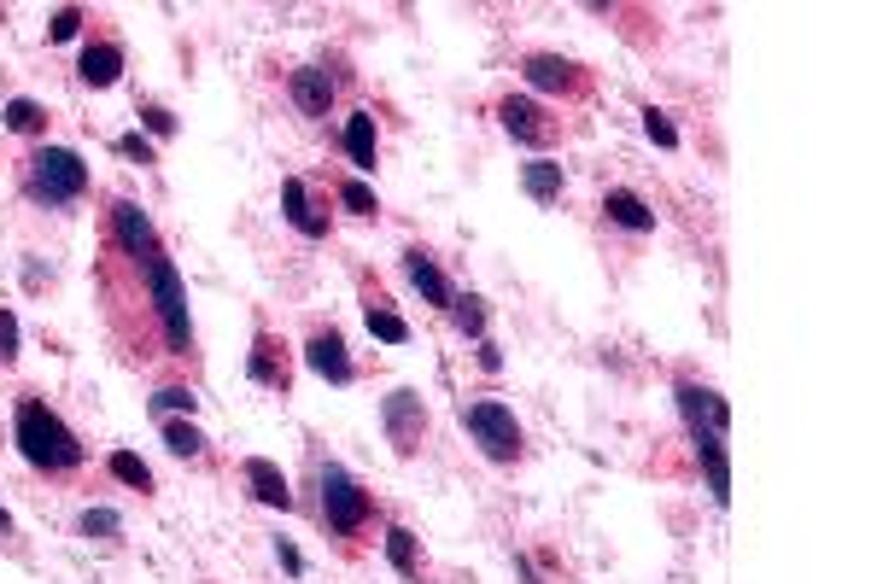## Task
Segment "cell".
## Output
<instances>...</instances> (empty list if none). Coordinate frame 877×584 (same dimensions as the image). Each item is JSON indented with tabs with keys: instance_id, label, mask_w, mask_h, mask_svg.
Here are the masks:
<instances>
[{
	"instance_id": "obj_1",
	"label": "cell",
	"mask_w": 877,
	"mask_h": 584,
	"mask_svg": "<svg viewBox=\"0 0 877 584\" xmlns=\"http://www.w3.org/2000/svg\"><path fill=\"white\" fill-rule=\"evenodd\" d=\"M12 444H19V456L47 479H65V474L82 468V439L36 398V392H24L19 409H12Z\"/></svg>"
},
{
	"instance_id": "obj_2",
	"label": "cell",
	"mask_w": 877,
	"mask_h": 584,
	"mask_svg": "<svg viewBox=\"0 0 877 584\" xmlns=\"http://www.w3.org/2000/svg\"><path fill=\"white\" fill-rule=\"evenodd\" d=\"M141 281H147V311H153V322H159L164 357H194L188 292H182V275H176V264H171V252L147 257V264H141Z\"/></svg>"
},
{
	"instance_id": "obj_3",
	"label": "cell",
	"mask_w": 877,
	"mask_h": 584,
	"mask_svg": "<svg viewBox=\"0 0 877 584\" xmlns=\"http://www.w3.org/2000/svg\"><path fill=\"white\" fill-rule=\"evenodd\" d=\"M24 187L30 199L47 205V211H65V205H77L89 194V164H82V152L71 147H36L24 164Z\"/></svg>"
},
{
	"instance_id": "obj_4",
	"label": "cell",
	"mask_w": 877,
	"mask_h": 584,
	"mask_svg": "<svg viewBox=\"0 0 877 584\" xmlns=\"http://www.w3.org/2000/svg\"><path fill=\"white\" fill-rule=\"evenodd\" d=\"M463 427H468V439L480 444V456L486 462H498V468H510V462H521V421H515V409L510 404H498V398H463Z\"/></svg>"
},
{
	"instance_id": "obj_5",
	"label": "cell",
	"mask_w": 877,
	"mask_h": 584,
	"mask_svg": "<svg viewBox=\"0 0 877 584\" xmlns=\"http://www.w3.org/2000/svg\"><path fill=\"white\" fill-rule=\"evenodd\" d=\"M369 514H375L369 491L340 468V462H328V468H323V521H328V532L351 544V538H358V532L369 526Z\"/></svg>"
},
{
	"instance_id": "obj_6",
	"label": "cell",
	"mask_w": 877,
	"mask_h": 584,
	"mask_svg": "<svg viewBox=\"0 0 877 584\" xmlns=\"http://www.w3.org/2000/svg\"><path fill=\"white\" fill-rule=\"evenodd\" d=\"M381 427H386V444H393L398 456H416L421 444H428V404H421L410 386L386 392L381 398Z\"/></svg>"
},
{
	"instance_id": "obj_7",
	"label": "cell",
	"mask_w": 877,
	"mask_h": 584,
	"mask_svg": "<svg viewBox=\"0 0 877 584\" xmlns=\"http://www.w3.org/2000/svg\"><path fill=\"white\" fill-rule=\"evenodd\" d=\"M112 257H124V264H147V257H159V234H153V217L141 211L135 199H112Z\"/></svg>"
},
{
	"instance_id": "obj_8",
	"label": "cell",
	"mask_w": 877,
	"mask_h": 584,
	"mask_svg": "<svg viewBox=\"0 0 877 584\" xmlns=\"http://www.w3.org/2000/svg\"><path fill=\"white\" fill-rule=\"evenodd\" d=\"M673 398H679V416H685L690 433H708V439L732 433V409H725L720 392H708L697 381H679V386H673Z\"/></svg>"
},
{
	"instance_id": "obj_9",
	"label": "cell",
	"mask_w": 877,
	"mask_h": 584,
	"mask_svg": "<svg viewBox=\"0 0 877 584\" xmlns=\"http://www.w3.org/2000/svg\"><path fill=\"white\" fill-rule=\"evenodd\" d=\"M498 124L515 135L521 147H550L556 135H562V124L538 106V100H527V94H510V100H498Z\"/></svg>"
},
{
	"instance_id": "obj_10",
	"label": "cell",
	"mask_w": 877,
	"mask_h": 584,
	"mask_svg": "<svg viewBox=\"0 0 877 584\" xmlns=\"http://www.w3.org/2000/svg\"><path fill=\"white\" fill-rule=\"evenodd\" d=\"M246 374L258 381L264 392H281L287 398V386H293V363H287V346L269 328H258V339H252V357H246Z\"/></svg>"
},
{
	"instance_id": "obj_11",
	"label": "cell",
	"mask_w": 877,
	"mask_h": 584,
	"mask_svg": "<svg viewBox=\"0 0 877 584\" xmlns=\"http://www.w3.org/2000/svg\"><path fill=\"white\" fill-rule=\"evenodd\" d=\"M521 77H527L538 94H585L580 65L562 59V54H527V59H521Z\"/></svg>"
},
{
	"instance_id": "obj_12",
	"label": "cell",
	"mask_w": 877,
	"mask_h": 584,
	"mask_svg": "<svg viewBox=\"0 0 877 584\" xmlns=\"http://www.w3.org/2000/svg\"><path fill=\"white\" fill-rule=\"evenodd\" d=\"M305 363H311V374H323L328 386H351V374H358V369H351V357H346V339L334 328L305 339Z\"/></svg>"
},
{
	"instance_id": "obj_13",
	"label": "cell",
	"mask_w": 877,
	"mask_h": 584,
	"mask_svg": "<svg viewBox=\"0 0 877 584\" xmlns=\"http://www.w3.org/2000/svg\"><path fill=\"white\" fill-rule=\"evenodd\" d=\"M281 217L293 222V234H305V240H328V217L311 205V194H305V182H299V176H287V182H281Z\"/></svg>"
},
{
	"instance_id": "obj_14",
	"label": "cell",
	"mask_w": 877,
	"mask_h": 584,
	"mask_svg": "<svg viewBox=\"0 0 877 584\" xmlns=\"http://www.w3.org/2000/svg\"><path fill=\"white\" fill-rule=\"evenodd\" d=\"M690 444H697V462H702V474H708V497L725 509V503H732V456H725V439L690 433Z\"/></svg>"
},
{
	"instance_id": "obj_15",
	"label": "cell",
	"mask_w": 877,
	"mask_h": 584,
	"mask_svg": "<svg viewBox=\"0 0 877 584\" xmlns=\"http://www.w3.org/2000/svg\"><path fill=\"white\" fill-rule=\"evenodd\" d=\"M241 474H246V491H252V497H258V503H264V509H281V514H287V509H293V486H287V474L276 468V462H264V456H252V462H246V468H241Z\"/></svg>"
},
{
	"instance_id": "obj_16",
	"label": "cell",
	"mask_w": 877,
	"mask_h": 584,
	"mask_svg": "<svg viewBox=\"0 0 877 584\" xmlns=\"http://www.w3.org/2000/svg\"><path fill=\"white\" fill-rule=\"evenodd\" d=\"M287 94H293V106L305 112V117H328V106H334V77L316 71V65H305V71L287 77Z\"/></svg>"
},
{
	"instance_id": "obj_17",
	"label": "cell",
	"mask_w": 877,
	"mask_h": 584,
	"mask_svg": "<svg viewBox=\"0 0 877 584\" xmlns=\"http://www.w3.org/2000/svg\"><path fill=\"white\" fill-rule=\"evenodd\" d=\"M404 275H410V287H416L428 304H438V311H451V299H457V292H451V281L438 275V264H433V257L421 252V246H410V252H404Z\"/></svg>"
},
{
	"instance_id": "obj_18",
	"label": "cell",
	"mask_w": 877,
	"mask_h": 584,
	"mask_svg": "<svg viewBox=\"0 0 877 584\" xmlns=\"http://www.w3.org/2000/svg\"><path fill=\"white\" fill-rule=\"evenodd\" d=\"M77 77L89 82V89H112L117 77H124V47L117 42H89L77 59Z\"/></svg>"
},
{
	"instance_id": "obj_19",
	"label": "cell",
	"mask_w": 877,
	"mask_h": 584,
	"mask_svg": "<svg viewBox=\"0 0 877 584\" xmlns=\"http://www.w3.org/2000/svg\"><path fill=\"white\" fill-rule=\"evenodd\" d=\"M346 159H351V170H375V159H381V135H375V112H351L346 117Z\"/></svg>"
},
{
	"instance_id": "obj_20",
	"label": "cell",
	"mask_w": 877,
	"mask_h": 584,
	"mask_svg": "<svg viewBox=\"0 0 877 584\" xmlns=\"http://www.w3.org/2000/svg\"><path fill=\"white\" fill-rule=\"evenodd\" d=\"M603 211H609V222L627 229V234H650L655 229V211L632 194V187H609V194H603Z\"/></svg>"
},
{
	"instance_id": "obj_21",
	"label": "cell",
	"mask_w": 877,
	"mask_h": 584,
	"mask_svg": "<svg viewBox=\"0 0 877 584\" xmlns=\"http://www.w3.org/2000/svg\"><path fill=\"white\" fill-rule=\"evenodd\" d=\"M521 187H527L533 205H556L568 194V176H562V164H556V159H533V164H521Z\"/></svg>"
},
{
	"instance_id": "obj_22",
	"label": "cell",
	"mask_w": 877,
	"mask_h": 584,
	"mask_svg": "<svg viewBox=\"0 0 877 584\" xmlns=\"http://www.w3.org/2000/svg\"><path fill=\"white\" fill-rule=\"evenodd\" d=\"M206 433H199V427L194 421H182V416H171V421H164V451H171V456H182V462H199V456H206Z\"/></svg>"
},
{
	"instance_id": "obj_23",
	"label": "cell",
	"mask_w": 877,
	"mask_h": 584,
	"mask_svg": "<svg viewBox=\"0 0 877 584\" xmlns=\"http://www.w3.org/2000/svg\"><path fill=\"white\" fill-rule=\"evenodd\" d=\"M363 322H369V334H375V339H386V346H404V339H410V322H404L398 311H386V299H369Z\"/></svg>"
},
{
	"instance_id": "obj_24",
	"label": "cell",
	"mask_w": 877,
	"mask_h": 584,
	"mask_svg": "<svg viewBox=\"0 0 877 584\" xmlns=\"http://www.w3.org/2000/svg\"><path fill=\"white\" fill-rule=\"evenodd\" d=\"M0 117H7V129L12 135H47V106H42V100H7V112H0Z\"/></svg>"
},
{
	"instance_id": "obj_25",
	"label": "cell",
	"mask_w": 877,
	"mask_h": 584,
	"mask_svg": "<svg viewBox=\"0 0 877 584\" xmlns=\"http://www.w3.org/2000/svg\"><path fill=\"white\" fill-rule=\"evenodd\" d=\"M386 561H393L404 579H416V573H421V556H416V532H410V526H393V532H386Z\"/></svg>"
},
{
	"instance_id": "obj_26",
	"label": "cell",
	"mask_w": 877,
	"mask_h": 584,
	"mask_svg": "<svg viewBox=\"0 0 877 584\" xmlns=\"http://www.w3.org/2000/svg\"><path fill=\"white\" fill-rule=\"evenodd\" d=\"M106 468H112V479H124L129 491H153V468H147V462L135 456V451H112Z\"/></svg>"
},
{
	"instance_id": "obj_27",
	"label": "cell",
	"mask_w": 877,
	"mask_h": 584,
	"mask_svg": "<svg viewBox=\"0 0 877 584\" xmlns=\"http://www.w3.org/2000/svg\"><path fill=\"white\" fill-rule=\"evenodd\" d=\"M451 322H457L463 339H486V304L468 292V299H451Z\"/></svg>"
},
{
	"instance_id": "obj_28",
	"label": "cell",
	"mask_w": 877,
	"mask_h": 584,
	"mask_svg": "<svg viewBox=\"0 0 877 584\" xmlns=\"http://www.w3.org/2000/svg\"><path fill=\"white\" fill-rule=\"evenodd\" d=\"M82 538H100V544H112L117 538V532H124V514H117V509H82Z\"/></svg>"
},
{
	"instance_id": "obj_29",
	"label": "cell",
	"mask_w": 877,
	"mask_h": 584,
	"mask_svg": "<svg viewBox=\"0 0 877 584\" xmlns=\"http://www.w3.org/2000/svg\"><path fill=\"white\" fill-rule=\"evenodd\" d=\"M334 194H340V205H346L351 217H375V211H381V205H375V187L358 182V176H346L340 187H334Z\"/></svg>"
},
{
	"instance_id": "obj_30",
	"label": "cell",
	"mask_w": 877,
	"mask_h": 584,
	"mask_svg": "<svg viewBox=\"0 0 877 584\" xmlns=\"http://www.w3.org/2000/svg\"><path fill=\"white\" fill-rule=\"evenodd\" d=\"M194 409H199V398L188 386H159L153 392V416H194Z\"/></svg>"
},
{
	"instance_id": "obj_31",
	"label": "cell",
	"mask_w": 877,
	"mask_h": 584,
	"mask_svg": "<svg viewBox=\"0 0 877 584\" xmlns=\"http://www.w3.org/2000/svg\"><path fill=\"white\" fill-rule=\"evenodd\" d=\"M644 135H650L655 147H667V152L679 147V129H673V117H667V112H655V106L644 112Z\"/></svg>"
},
{
	"instance_id": "obj_32",
	"label": "cell",
	"mask_w": 877,
	"mask_h": 584,
	"mask_svg": "<svg viewBox=\"0 0 877 584\" xmlns=\"http://www.w3.org/2000/svg\"><path fill=\"white\" fill-rule=\"evenodd\" d=\"M77 30H82V7H59L54 24H47V42H71Z\"/></svg>"
},
{
	"instance_id": "obj_33",
	"label": "cell",
	"mask_w": 877,
	"mask_h": 584,
	"mask_svg": "<svg viewBox=\"0 0 877 584\" xmlns=\"http://www.w3.org/2000/svg\"><path fill=\"white\" fill-rule=\"evenodd\" d=\"M12 357H19V316L0 311V369H7Z\"/></svg>"
},
{
	"instance_id": "obj_34",
	"label": "cell",
	"mask_w": 877,
	"mask_h": 584,
	"mask_svg": "<svg viewBox=\"0 0 877 584\" xmlns=\"http://www.w3.org/2000/svg\"><path fill=\"white\" fill-rule=\"evenodd\" d=\"M117 152L135 159V164H153V141H147V135H117Z\"/></svg>"
},
{
	"instance_id": "obj_35",
	"label": "cell",
	"mask_w": 877,
	"mask_h": 584,
	"mask_svg": "<svg viewBox=\"0 0 877 584\" xmlns=\"http://www.w3.org/2000/svg\"><path fill=\"white\" fill-rule=\"evenodd\" d=\"M141 124L153 129V135H176V117L164 112V106H141Z\"/></svg>"
},
{
	"instance_id": "obj_36",
	"label": "cell",
	"mask_w": 877,
	"mask_h": 584,
	"mask_svg": "<svg viewBox=\"0 0 877 584\" xmlns=\"http://www.w3.org/2000/svg\"><path fill=\"white\" fill-rule=\"evenodd\" d=\"M276 561H281V567H287V573H293V579L305 573V556H299V549L287 544V538H276Z\"/></svg>"
},
{
	"instance_id": "obj_37",
	"label": "cell",
	"mask_w": 877,
	"mask_h": 584,
	"mask_svg": "<svg viewBox=\"0 0 877 584\" xmlns=\"http://www.w3.org/2000/svg\"><path fill=\"white\" fill-rule=\"evenodd\" d=\"M475 346H480V369H503V357H498L492 339H475Z\"/></svg>"
},
{
	"instance_id": "obj_38",
	"label": "cell",
	"mask_w": 877,
	"mask_h": 584,
	"mask_svg": "<svg viewBox=\"0 0 877 584\" xmlns=\"http://www.w3.org/2000/svg\"><path fill=\"white\" fill-rule=\"evenodd\" d=\"M515 579H521V584H538V573H533V561H527V556H515Z\"/></svg>"
},
{
	"instance_id": "obj_39",
	"label": "cell",
	"mask_w": 877,
	"mask_h": 584,
	"mask_svg": "<svg viewBox=\"0 0 877 584\" xmlns=\"http://www.w3.org/2000/svg\"><path fill=\"white\" fill-rule=\"evenodd\" d=\"M7 532H12V514H7V509H0V538H7Z\"/></svg>"
}]
</instances>
